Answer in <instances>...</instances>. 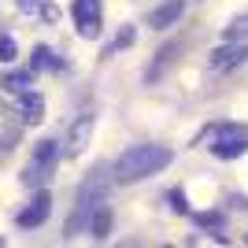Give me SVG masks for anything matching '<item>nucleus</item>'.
I'll list each match as a JSON object with an SVG mask.
<instances>
[{"mask_svg": "<svg viewBox=\"0 0 248 248\" xmlns=\"http://www.w3.org/2000/svg\"><path fill=\"white\" fill-rule=\"evenodd\" d=\"M170 159H174V152L163 145H134L115 159V182L130 186V182H141L148 174H159L163 167H170Z\"/></svg>", "mask_w": 248, "mask_h": 248, "instance_id": "nucleus-1", "label": "nucleus"}, {"mask_svg": "<svg viewBox=\"0 0 248 248\" xmlns=\"http://www.w3.org/2000/svg\"><path fill=\"white\" fill-rule=\"evenodd\" d=\"M74 26L82 37H100V0H74Z\"/></svg>", "mask_w": 248, "mask_h": 248, "instance_id": "nucleus-2", "label": "nucleus"}, {"mask_svg": "<svg viewBox=\"0 0 248 248\" xmlns=\"http://www.w3.org/2000/svg\"><path fill=\"white\" fill-rule=\"evenodd\" d=\"M248 152V134L245 130H222L218 134V141L211 145V155H218V159H237V155H245Z\"/></svg>", "mask_w": 248, "mask_h": 248, "instance_id": "nucleus-3", "label": "nucleus"}, {"mask_svg": "<svg viewBox=\"0 0 248 248\" xmlns=\"http://www.w3.org/2000/svg\"><path fill=\"white\" fill-rule=\"evenodd\" d=\"M248 60V45L245 41H230V45H222V48H215L211 52V71H233V67H241V63Z\"/></svg>", "mask_w": 248, "mask_h": 248, "instance_id": "nucleus-4", "label": "nucleus"}, {"mask_svg": "<svg viewBox=\"0 0 248 248\" xmlns=\"http://www.w3.org/2000/svg\"><path fill=\"white\" fill-rule=\"evenodd\" d=\"M93 126H96L93 111H82L78 119H74V126H71V137H67V155H78L85 145H89V137H93Z\"/></svg>", "mask_w": 248, "mask_h": 248, "instance_id": "nucleus-5", "label": "nucleus"}, {"mask_svg": "<svg viewBox=\"0 0 248 248\" xmlns=\"http://www.w3.org/2000/svg\"><path fill=\"white\" fill-rule=\"evenodd\" d=\"M186 4H189V0H163L155 11H148V26H152V30H167V26H174V22L182 19Z\"/></svg>", "mask_w": 248, "mask_h": 248, "instance_id": "nucleus-6", "label": "nucleus"}, {"mask_svg": "<svg viewBox=\"0 0 248 248\" xmlns=\"http://www.w3.org/2000/svg\"><path fill=\"white\" fill-rule=\"evenodd\" d=\"M48 211H52V197H48V193L41 189V193L33 197V204H30V207H26V211L19 215V226H22V230H33V226H41L45 218H48Z\"/></svg>", "mask_w": 248, "mask_h": 248, "instance_id": "nucleus-7", "label": "nucleus"}, {"mask_svg": "<svg viewBox=\"0 0 248 248\" xmlns=\"http://www.w3.org/2000/svg\"><path fill=\"white\" fill-rule=\"evenodd\" d=\"M85 226H89V233H93V237H108V233H111V207L104 204H96L93 211H89V218H85Z\"/></svg>", "mask_w": 248, "mask_h": 248, "instance_id": "nucleus-8", "label": "nucleus"}, {"mask_svg": "<svg viewBox=\"0 0 248 248\" xmlns=\"http://www.w3.org/2000/svg\"><path fill=\"white\" fill-rule=\"evenodd\" d=\"M19 130H22V123L15 119V115L0 104V148H11L15 141H19Z\"/></svg>", "mask_w": 248, "mask_h": 248, "instance_id": "nucleus-9", "label": "nucleus"}, {"mask_svg": "<svg viewBox=\"0 0 248 248\" xmlns=\"http://www.w3.org/2000/svg\"><path fill=\"white\" fill-rule=\"evenodd\" d=\"M22 96V123H30V126H37L45 119V100L37 93H30V89H26V93H19Z\"/></svg>", "mask_w": 248, "mask_h": 248, "instance_id": "nucleus-10", "label": "nucleus"}, {"mask_svg": "<svg viewBox=\"0 0 248 248\" xmlns=\"http://www.w3.org/2000/svg\"><path fill=\"white\" fill-rule=\"evenodd\" d=\"M174 52H178V45H163V48H159L155 63L145 71V82H159V78H163V71L170 67V60H174Z\"/></svg>", "mask_w": 248, "mask_h": 248, "instance_id": "nucleus-11", "label": "nucleus"}, {"mask_svg": "<svg viewBox=\"0 0 248 248\" xmlns=\"http://www.w3.org/2000/svg\"><path fill=\"white\" fill-rule=\"evenodd\" d=\"M56 159H60V145H56V141H41V145H37V152H33V163L45 167V170H52V167H56Z\"/></svg>", "mask_w": 248, "mask_h": 248, "instance_id": "nucleus-12", "label": "nucleus"}, {"mask_svg": "<svg viewBox=\"0 0 248 248\" xmlns=\"http://www.w3.org/2000/svg\"><path fill=\"white\" fill-rule=\"evenodd\" d=\"M30 82H33V71H11L0 85H4L8 93H26V89H30Z\"/></svg>", "mask_w": 248, "mask_h": 248, "instance_id": "nucleus-13", "label": "nucleus"}, {"mask_svg": "<svg viewBox=\"0 0 248 248\" xmlns=\"http://www.w3.org/2000/svg\"><path fill=\"white\" fill-rule=\"evenodd\" d=\"M41 67H63V63L52 56V48L37 45V48H33V60H30V71H41Z\"/></svg>", "mask_w": 248, "mask_h": 248, "instance_id": "nucleus-14", "label": "nucleus"}, {"mask_svg": "<svg viewBox=\"0 0 248 248\" xmlns=\"http://www.w3.org/2000/svg\"><path fill=\"white\" fill-rule=\"evenodd\" d=\"M226 37L230 41H245L248 37V11L245 15H233V19L226 22Z\"/></svg>", "mask_w": 248, "mask_h": 248, "instance_id": "nucleus-15", "label": "nucleus"}, {"mask_svg": "<svg viewBox=\"0 0 248 248\" xmlns=\"http://www.w3.org/2000/svg\"><path fill=\"white\" fill-rule=\"evenodd\" d=\"M19 56V45H15V37L11 33H0V63H11Z\"/></svg>", "mask_w": 248, "mask_h": 248, "instance_id": "nucleus-16", "label": "nucleus"}, {"mask_svg": "<svg viewBox=\"0 0 248 248\" xmlns=\"http://www.w3.org/2000/svg\"><path fill=\"white\" fill-rule=\"evenodd\" d=\"M19 8H22V11H30V15H33V11H41L45 19H56V11H52L48 0H19Z\"/></svg>", "mask_w": 248, "mask_h": 248, "instance_id": "nucleus-17", "label": "nucleus"}, {"mask_svg": "<svg viewBox=\"0 0 248 248\" xmlns=\"http://www.w3.org/2000/svg\"><path fill=\"white\" fill-rule=\"evenodd\" d=\"M126 45H134V26H123V33L115 37V45H111V52H119V48H126Z\"/></svg>", "mask_w": 248, "mask_h": 248, "instance_id": "nucleus-18", "label": "nucleus"}, {"mask_svg": "<svg viewBox=\"0 0 248 248\" xmlns=\"http://www.w3.org/2000/svg\"><path fill=\"white\" fill-rule=\"evenodd\" d=\"M170 207H174V211H186V197H182V193H170Z\"/></svg>", "mask_w": 248, "mask_h": 248, "instance_id": "nucleus-19", "label": "nucleus"}, {"mask_svg": "<svg viewBox=\"0 0 248 248\" xmlns=\"http://www.w3.org/2000/svg\"><path fill=\"white\" fill-rule=\"evenodd\" d=\"M200 222L204 226H222V215H200Z\"/></svg>", "mask_w": 248, "mask_h": 248, "instance_id": "nucleus-20", "label": "nucleus"}, {"mask_svg": "<svg viewBox=\"0 0 248 248\" xmlns=\"http://www.w3.org/2000/svg\"><path fill=\"white\" fill-rule=\"evenodd\" d=\"M245 241H248V237H245Z\"/></svg>", "mask_w": 248, "mask_h": 248, "instance_id": "nucleus-21", "label": "nucleus"}]
</instances>
